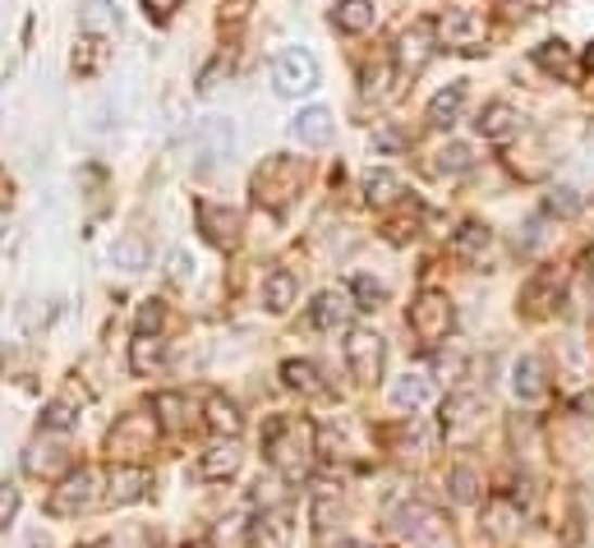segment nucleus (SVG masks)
Returning <instances> with one entry per match:
<instances>
[{
	"label": "nucleus",
	"instance_id": "obj_1",
	"mask_svg": "<svg viewBox=\"0 0 594 548\" xmlns=\"http://www.w3.org/2000/svg\"><path fill=\"white\" fill-rule=\"evenodd\" d=\"M263 452L281 479H304L314 465V424L300 415H273L263 428Z\"/></svg>",
	"mask_w": 594,
	"mask_h": 548
},
{
	"label": "nucleus",
	"instance_id": "obj_2",
	"mask_svg": "<svg viewBox=\"0 0 594 548\" xmlns=\"http://www.w3.org/2000/svg\"><path fill=\"white\" fill-rule=\"evenodd\" d=\"M102 484H106L102 470H92V465L69 470V475L51 488L47 512H51V516H84V512H92V507L106 502V488H102Z\"/></svg>",
	"mask_w": 594,
	"mask_h": 548
},
{
	"label": "nucleus",
	"instance_id": "obj_3",
	"mask_svg": "<svg viewBox=\"0 0 594 548\" xmlns=\"http://www.w3.org/2000/svg\"><path fill=\"white\" fill-rule=\"evenodd\" d=\"M300 185H304V166L295 162V157L277 152V157H267V162L258 166V175H254V199H258L263 208L281 212V208L300 194Z\"/></svg>",
	"mask_w": 594,
	"mask_h": 548
},
{
	"label": "nucleus",
	"instance_id": "obj_4",
	"mask_svg": "<svg viewBox=\"0 0 594 548\" xmlns=\"http://www.w3.org/2000/svg\"><path fill=\"white\" fill-rule=\"evenodd\" d=\"M392 535L410 548H452L447 525L429 502H401L392 512Z\"/></svg>",
	"mask_w": 594,
	"mask_h": 548
},
{
	"label": "nucleus",
	"instance_id": "obj_5",
	"mask_svg": "<svg viewBox=\"0 0 594 548\" xmlns=\"http://www.w3.org/2000/svg\"><path fill=\"white\" fill-rule=\"evenodd\" d=\"M406 323L410 332L425 346H438V341H447L452 337V327H456V309L447 300V290H419V296L410 300V313H406Z\"/></svg>",
	"mask_w": 594,
	"mask_h": 548
},
{
	"label": "nucleus",
	"instance_id": "obj_6",
	"mask_svg": "<svg viewBox=\"0 0 594 548\" xmlns=\"http://www.w3.org/2000/svg\"><path fill=\"white\" fill-rule=\"evenodd\" d=\"M438 42H443L447 51H462V55H475V51H484L489 42V18L479 14V10H466V5H452L438 14Z\"/></svg>",
	"mask_w": 594,
	"mask_h": 548
},
{
	"label": "nucleus",
	"instance_id": "obj_7",
	"mask_svg": "<svg viewBox=\"0 0 594 548\" xmlns=\"http://www.w3.org/2000/svg\"><path fill=\"white\" fill-rule=\"evenodd\" d=\"M273 84L281 97H309L323 84L318 55L309 47H281L277 61H273Z\"/></svg>",
	"mask_w": 594,
	"mask_h": 548
},
{
	"label": "nucleus",
	"instance_id": "obj_8",
	"mask_svg": "<svg viewBox=\"0 0 594 548\" xmlns=\"http://www.w3.org/2000/svg\"><path fill=\"white\" fill-rule=\"evenodd\" d=\"M382 360H388V341H382L374 327H351L346 332V369L359 383H378Z\"/></svg>",
	"mask_w": 594,
	"mask_h": 548
},
{
	"label": "nucleus",
	"instance_id": "obj_9",
	"mask_svg": "<svg viewBox=\"0 0 594 548\" xmlns=\"http://www.w3.org/2000/svg\"><path fill=\"white\" fill-rule=\"evenodd\" d=\"M484 420H489V401L475 397V391H456V397L443 401V434L456 443L475 438L484 428Z\"/></svg>",
	"mask_w": 594,
	"mask_h": 548
},
{
	"label": "nucleus",
	"instance_id": "obj_10",
	"mask_svg": "<svg viewBox=\"0 0 594 548\" xmlns=\"http://www.w3.org/2000/svg\"><path fill=\"white\" fill-rule=\"evenodd\" d=\"M199 231H203V240L207 245H217V249H236L240 245V212L236 208H222V203H199Z\"/></svg>",
	"mask_w": 594,
	"mask_h": 548
},
{
	"label": "nucleus",
	"instance_id": "obj_11",
	"mask_svg": "<svg viewBox=\"0 0 594 548\" xmlns=\"http://www.w3.org/2000/svg\"><path fill=\"white\" fill-rule=\"evenodd\" d=\"M355 296H351V286H332V290H323V296L309 304V323L318 332H337V327H346L351 323V313H355Z\"/></svg>",
	"mask_w": 594,
	"mask_h": 548
},
{
	"label": "nucleus",
	"instance_id": "obj_12",
	"mask_svg": "<svg viewBox=\"0 0 594 548\" xmlns=\"http://www.w3.org/2000/svg\"><path fill=\"white\" fill-rule=\"evenodd\" d=\"M148 488H152V475H148L143 465H116V470L106 475V507H134V502H143Z\"/></svg>",
	"mask_w": 594,
	"mask_h": 548
},
{
	"label": "nucleus",
	"instance_id": "obj_13",
	"mask_svg": "<svg viewBox=\"0 0 594 548\" xmlns=\"http://www.w3.org/2000/svg\"><path fill=\"white\" fill-rule=\"evenodd\" d=\"M433 61V24H410L396 37V70L401 74H419Z\"/></svg>",
	"mask_w": 594,
	"mask_h": 548
},
{
	"label": "nucleus",
	"instance_id": "obj_14",
	"mask_svg": "<svg viewBox=\"0 0 594 548\" xmlns=\"http://www.w3.org/2000/svg\"><path fill=\"white\" fill-rule=\"evenodd\" d=\"M194 139H199L203 162H226V157L236 152V125H231V115H203Z\"/></svg>",
	"mask_w": 594,
	"mask_h": 548
},
{
	"label": "nucleus",
	"instance_id": "obj_15",
	"mask_svg": "<svg viewBox=\"0 0 594 548\" xmlns=\"http://www.w3.org/2000/svg\"><path fill=\"white\" fill-rule=\"evenodd\" d=\"M152 428H157L152 415H125L116 428H111V452H125V457L152 452Z\"/></svg>",
	"mask_w": 594,
	"mask_h": 548
},
{
	"label": "nucleus",
	"instance_id": "obj_16",
	"mask_svg": "<svg viewBox=\"0 0 594 548\" xmlns=\"http://www.w3.org/2000/svg\"><path fill=\"white\" fill-rule=\"evenodd\" d=\"M558 296H563V272L558 267H544V272H534V277L526 282L521 304H526L530 319H544V313L558 304Z\"/></svg>",
	"mask_w": 594,
	"mask_h": 548
},
{
	"label": "nucleus",
	"instance_id": "obj_17",
	"mask_svg": "<svg viewBox=\"0 0 594 548\" xmlns=\"http://www.w3.org/2000/svg\"><path fill=\"white\" fill-rule=\"evenodd\" d=\"M521 125H526V115L511 102H489L484 115H479V134H484L489 144H511L516 134H521Z\"/></svg>",
	"mask_w": 594,
	"mask_h": 548
},
{
	"label": "nucleus",
	"instance_id": "obj_18",
	"mask_svg": "<svg viewBox=\"0 0 594 548\" xmlns=\"http://www.w3.org/2000/svg\"><path fill=\"white\" fill-rule=\"evenodd\" d=\"M152 420H157L162 434H185L194 424V406H189L185 391H157L152 397Z\"/></svg>",
	"mask_w": 594,
	"mask_h": 548
},
{
	"label": "nucleus",
	"instance_id": "obj_19",
	"mask_svg": "<svg viewBox=\"0 0 594 548\" xmlns=\"http://www.w3.org/2000/svg\"><path fill=\"white\" fill-rule=\"evenodd\" d=\"M291 134H295L304 148H328L332 134H337V121H332L328 107H304L295 121H291Z\"/></svg>",
	"mask_w": 594,
	"mask_h": 548
},
{
	"label": "nucleus",
	"instance_id": "obj_20",
	"mask_svg": "<svg viewBox=\"0 0 594 548\" xmlns=\"http://www.w3.org/2000/svg\"><path fill=\"white\" fill-rule=\"evenodd\" d=\"M240 461H244V452H240V443L236 438H222V443H213L207 452L199 457V475L203 479H231L236 470H240Z\"/></svg>",
	"mask_w": 594,
	"mask_h": 548
},
{
	"label": "nucleus",
	"instance_id": "obj_21",
	"mask_svg": "<svg viewBox=\"0 0 594 548\" xmlns=\"http://www.w3.org/2000/svg\"><path fill=\"white\" fill-rule=\"evenodd\" d=\"M79 33L84 37H98V42H111V37L121 33V14L111 0H88L79 10Z\"/></svg>",
	"mask_w": 594,
	"mask_h": 548
},
{
	"label": "nucleus",
	"instance_id": "obj_22",
	"mask_svg": "<svg viewBox=\"0 0 594 548\" xmlns=\"http://www.w3.org/2000/svg\"><path fill=\"white\" fill-rule=\"evenodd\" d=\"M534 65H540L544 74H553V78H563V84H571V78L581 74V65H577V55H571V47L563 42V37H553V42H544V47H534Z\"/></svg>",
	"mask_w": 594,
	"mask_h": 548
},
{
	"label": "nucleus",
	"instance_id": "obj_23",
	"mask_svg": "<svg viewBox=\"0 0 594 548\" xmlns=\"http://www.w3.org/2000/svg\"><path fill=\"white\" fill-rule=\"evenodd\" d=\"M511 391H516V401H526V406L544 401L548 383H544V364L534 360V356H521V360H516V369H511Z\"/></svg>",
	"mask_w": 594,
	"mask_h": 548
},
{
	"label": "nucleus",
	"instance_id": "obj_24",
	"mask_svg": "<svg viewBox=\"0 0 594 548\" xmlns=\"http://www.w3.org/2000/svg\"><path fill=\"white\" fill-rule=\"evenodd\" d=\"M24 470H28V475H42V479H55L61 470L69 475V452H65L61 443H42V438H37L28 447V457H24Z\"/></svg>",
	"mask_w": 594,
	"mask_h": 548
},
{
	"label": "nucleus",
	"instance_id": "obj_25",
	"mask_svg": "<svg viewBox=\"0 0 594 548\" xmlns=\"http://www.w3.org/2000/svg\"><path fill=\"white\" fill-rule=\"evenodd\" d=\"M374 18H378V5H374V0H337V10H332L337 33H346V37L369 33Z\"/></svg>",
	"mask_w": 594,
	"mask_h": 548
},
{
	"label": "nucleus",
	"instance_id": "obj_26",
	"mask_svg": "<svg viewBox=\"0 0 594 548\" xmlns=\"http://www.w3.org/2000/svg\"><path fill=\"white\" fill-rule=\"evenodd\" d=\"M166 360H170V350H166L162 337H134V346H129V369H134L139 378L162 374Z\"/></svg>",
	"mask_w": 594,
	"mask_h": 548
},
{
	"label": "nucleus",
	"instance_id": "obj_27",
	"mask_svg": "<svg viewBox=\"0 0 594 548\" xmlns=\"http://www.w3.org/2000/svg\"><path fill=\"white\" fill-rule=\"evenodd\" d=\"M401 194H406V185H401L396 171H369L364 175V199H369V208H396Z\"/></svg>",
	"mask_w": 594,
	"mask_h": 548
},
{
	"label": "nucleus",
	"instance_id": "obj_28",
	"mask_svg": "<svg viewBox=\"0 0 594 548\" xmlns=\"http://www.w3.org/2000/svg\"><path fill=\"white\" fill-rule=\"evenodd\" d=\"M295 290H300V282H295L291 267L267 272V277H263V304H267V313H286V309H291L295 304Z\"/></svg>",
	"mask_w": 594,
	"mask_h": 548
},
{
	"label": "nucleus",
	"instance_id": "obj_29",
	"mask_svg": "<svg viewBox=\"0 0 594 548\" xmlns=\"http://www.w3.org/2000/svg\"><path fill=\"white\" fill-rule=\"evenodd\" d=\"M462 107H466V84H447L443 92H433L429 125H433V129H452L456 121H462Z\"/></svg>",
	"mask_w": 594,
	"mask_h": 548
},
{
	"label": "nucleus",
	"instance_id": "obj_30",
	"mask_svg": "<svg viewBox=\"0 0 594 548\" xmlns=\"http://www.w3.org/2000/svg\"><path fill=\"white\" fill-rule=\"evenodd\" d=\"M207 428H213L217 438H240V428H244L240 406L226 401L222 391H213V397H207Z\"/></svg>",
	"mask_w": 594,
	"mask_h": 548
},
{
	"label": "nucleus",
	"instance_id": "obj_31",
	"mask_svg": "<svg viewBox=\"0 0 594 548\" xmlns=\"http://www.w3.org/2000/svg\"><path fill=\"white\" fill-rule=\"evenodd\" d=\"M489 245H493V231L479 226V222H466L462 231L452 235V253H456L462 263H479V259L489 253Z\"/></svg>",
	"mask_w": 594,
	"mask_h": 548
},
{
	"label": "nucleus",
	"instance_id": "obj_32",
	"mask_svg": "<svg viewBox=\"0 0 594 548\" xmlns=\"http://www.w3.org/2000/svg\"><path fill=\"white\" fill-rule=\"evenodd\" d=\"M281 383L291 391H300V397H318V391H328V383H323L314 360H286L281 364Z\"/></svg>",
	"mask_w": 594,
	"mask_h": 548
},
{
	"label": "nucleus",
	"instance_id": "obj_33",
	"mask_svg": "<svg viewBox=\"0 0 594 548\" xmlns=\"http://www.w3.org/2000/svg\"><path fill=\"white\" fill-rule=\"evenodd\" d=\"M429 397H433L429 374H406V378L392 383V406L396 410H419V406H429Z\"/></svg>",
	"mask_w": 594,
	"mask_h": 548
},
{
	"label": "nucleus",
	"instance_id": "obj_34",
	"mask_svg": "<svg viewBox=\"0 0 594 548\" xmlns=\"http://www.w3.org/2000/svg\"><path fill=\"white\" fill-rule=\"evenodd\" d=\"M484 525H489L493 539H507L516 525H521V507H516L511 498H489L484 502Z\"/></svg>",
	"mask_w": 594,
	"mask_h": 548
},
{
	"label": "nucleus",
	"instance_id": "obj_35",
	"mask_svg": "<svg viewBox=\"0 0 594 548\" xmlns=\"http://www.w3.org/2000/svg\"><path fill=\"white\" fill-rule=\"evenodd\" d=\"M111 263L125 267V272L148 267V245H143V235H125V240L111 245Z\"/></svg>",
	"mask_w": 594,
	"mask_h": 548
},
{
	"label": "nucleus",
	"instance_id": "obj_36",
	"mask_svg": "<svg viewBox=\"0 0 594 548\" xmlns=\"http://www.w3.org/2000/svg\"><path fill=\"white\" fill-rule=\"evenodd\" d=\"M249 539H254V525H244V516H226L217 531H213V548H244Z\"/></svg>",
	"mask_w": 594,
	"mask_h": 548
},
{
	"label": "nucleus",
	"instance_id": "obj_37",
	"mask_svg": "<svg viewBox=\"0 0 594 548\" xmlns=\"http://www.w3.org/2000/svg\"><path fill=\"white\" fill-rule=\"evenodd\" d=\"M79 424V410H74L69 401H47V410H42V434H69V428Z\"/></svg>",
	"mask_w": 594,
	"mask_h": 548
},
{
	"label": "nucleus",
	"instance_id": "obj_38",
	"mask_svg": "<svg viewBox=\"0 0 594 548\" xmlns=\"http://www.w3.org/2000/svg\"><path fill=\"white\" fill-rule=\"evenodd\" d=\"M102 61H106V42H98V37H79V47H74V74H98Z\"/></svg>",
	"mask_w": 594,
	"mask_h": 548
},
{
	"label": "nucleus",
	"instance_id": "obj_39",
	"mask_svg": "<svg viewBox=\"0 0 594 548\" xmlns=\"http://www.w3.org/2000/svg\"><path fill=\"white\" fill-rule=\"evenodd\" d=\"M470 166H475V152H470L466 144H447L443 152H438V162H433L438 175H462V171H470Z\"/></svg>",
	"mask_w": 594,
	"mask_h": 548
},
{
	"label": "nucleus",
	"instance_id": "obj_40",
	"mask_svg": "<svg viewBox=\"0 0 594 548\" xmlns=\"http://www.w3.org/2000/svg\"><path fill=\"white\" fill-rule=\"evenodd\" d=\"M447 488H452L456 502H479V488H484V484H479V475H475L470 465H456L452 479H447Z\"/></svg>",
	"mask_w": 594,
	"mask_h": 548
},
{
	"label": "nucleus",
	"instance_id": "obj_41",
	"mask_svg": "<svg viewBox=\"0 0 594 548\" xmlns=\"http://www.w3.org/2000/svg\"><path fill=\"white\" fill-rule=\"evenodd\" d=\"M162 323H166V304H162V300H143L134 337H162Z\"/></svg>",
	"mask_w": 594,
	"mask_h": 548
},
{
	"label": "nucleus",
	"instance_id": "obj_42",
	"mask_svg": "<svg viewBox=\"0 0 594 548\" xmlns=\"http://www.w3.org/2000/svg\"><path fill=\"white\" fill-rule=\"evenodd\" d=\"M351 296L359 300V309H378L382 300H388V286L369 282V277H355V282H351Z\"/></svg>",
	"mask_w": 594,
	"mask_h": 548
},
{
	"label": "nucleus",
	"instance_id": "obj_43",
	"mask_svg": "<svg viewBox=\"0 0 594 548\" xmlns=\"http://www.w3.org/2000/svg\"><path fill=\"white\" fill-rule=\"evenodd\" d=\"M166 277L185 286L189 277H194V253H185V249H170V259H166Z\"/></svg>",
	"mask_w": 594,
	"mask_h": 548
},
{
	"label": "nucleus",
	"instance_id": "obj_44",
	"mask_svg": "<svg viewBox=\"0 0 594 548\" xmlns=\"http://www.w3.org/2000/svg\"><path fill=\"white\" fill-rule=\"evenodd\" d=\"M143 14L152 18V24H170V14L180 10V0H139Z\"/></svg>",
	"mask_w": 594,
	"mask_h": 548
},
{
	"label": "nucleus",
	"instance_id": "obj_45",
	"mask_svg": "<svg viewBox=\"0 0 594 548\" xmlns=\"http://www.w3.org/2000/svg\"><path fill=\"white\" fill-rule=\"evenodd\" d=\"M18 516V488L14 484H0V525H10Z\"/></svg>",
	"mask_w": 594,
	"mask_h": 548
},
{
	"label": "nucleus",
	"instance_id": "obj_46",
	"mask_svg": "<svg viewBox=\"0 0 594 548\" xmlns=\"http://www.w3.org/2000/svg\"><path fill=\"white\" fill-rule=\"evenodd\" d=\"M577 208H581L577 189H558V194H553V199H548V212H563V217H571V212H577Z\"/></svg>",
	"mask_w": 594,
	"mask_h": 548
},
{
	"label": "nucleus",
	"instance_id": "obj_47",
	"mask_svg": "<svg viewBox=\"0 0 594 548\" xmlns=\"http://www.w3.org/2000/svg\"><path fill=\"white\" fill-rule=\"evenodd\" d=\"M553 5H558V0H507V10H526V14H544Z\"/></svg>",
	"mask_w": 594,
	"mask_h": 548
},
{
	"label": "nucleus",
	"instance_id": "obj_48",
	"mask_svg": "<svg viewBox=\"0 0 594 548\" xmlns=\"http://www.w3.org/2000/svg\"><path fill=\"white\" fill-rule=\"evenodd\" d=\"M585 65H590V70H594V42H590V47H585Z\"/></svg>",
	"mask_w": 594,
	"mask_h": 548
},
{
	"label": "nucleus",
	"instance_id": "obj_49",
	"mask_svg": "<svg viewBox=\"0 0 594 548\" xmlns=\"http://www.w3.org/2000/svg\"><path fill=\"white\" fill-rule=\"evenodd\" d=\"M585 267H590V277H594V249L585 253Z\"/></svg>",
	"mask_w": 594,
	"mask_h": 548
}]
</instances>
